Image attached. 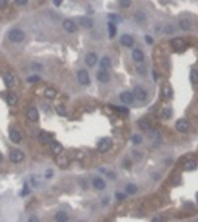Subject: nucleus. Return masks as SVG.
Here are the masks:
<instances>
[{
	"mask_svg": "<svg viewBox=\"0 0 198 222\" xmlns=\"http://www.w3.org/2000/svg\"><path fill=\"white\" fill-rule=\"evenodd\" d=\"M135 21H136V22H139V24H142V22H145V21H146V15H145L142 11H137L136 14H135Z\"/></svg>",
	"mask_w": 198,
	"mask_h": 222,
	"instance_id": "b1692460",
	"label": "nucleus"
},
{
	"mask_svg": "<svg viewBox=\"0 0 198 222\" xmlns=\"http://www.w3.org/2000/svg\"><path fill=\"white\" fill-rule=\"evenodd\" d=\"M24 157H25V154L21 150H12L11 154H9V159H11L12 163H21L24 160Z\"/></svg>",
	"mask_w": 198,
	"mask_h": 222,
	"instance_id": "f03ea898",
	"label": "nucleus"
},
{
	"mask_svg": "<svg viewBox=\"0 0 198 222\" xmlns=\"http://www.w3.org/2000/svg\"><path fill=\"white\" fill-rule=\"evenodd\" d=\"M75 157H77V160H83V157H84V155H83V153H77Z\"/></svg>",
	"mask_w": 198,
	"mask_h": 222,
	"instance_id": "09e8293b",
	"label": "nucleus"
},
{
	"mask_svg": "<svg viewBox=\"0 0 198 222\" xmlns=\"http://www.w3.org/2000/svg\"><path fill=\"white\" fill-rule=\"evenodd\" d=\"M166 98H167V99H169V98H171V89H166Z\"/></svg>",
	"mask_w": 198,
	"mask_h": 222,
	"instance_id": "49530a36",
	"label": "nucleus"
},
{
	"mask_svg": "<svg viewBox=\"0 0 198 222\" xmlns=\"http://www.w3.org/2000/svg\"><path fill=\"white\" fill-rule=\"evenodd\" d=\"M31 68L33 70H41V65L40 64H31Z\"/></svg>",
	"mask_w": 198,
	"mask_h": 222,
	"instance_id": "de8ad7c7",
	"label": "nucleus"
},
{
	"mask_svg": "<svg viewBox=\"0 0 198 222\" xmlns=\"http://www.w3.org/2000/svg\"><path fill=\"white\" fill-rule=\"evenodd\" d=\"M121 45L123 46H126V47H132L133 46V43H135V40H133V37L130 36V34H123L121 36Z\"/></svg>",
	"mask_w": 198,
	"mask_h": 222,
	"instance_id": "9b49d317",
	"label": "nucleus"
},
{
	"mask_svg": "<svg viewBox=\"0 0 198 222\" xmlns=\"http://www.w3.org/2000/svg\"><path fill=\"white\" fill-rule=\"evenodd\" d=\"M175 128H176V130H178V132H183V133H185V132H188V130L191 129V124L185 120V119H180V120L176 121Z\"/></svg>",
	"mask_w": 198,
	"mask_h": 222,
	"instance_id": "39448f33",
	"label": "nucleus"
},
{
	"mask_svg": "<svg viewBox=\"0 0 198 222\" xmlns=\"http://www.w3.org/2000/svg\"><path fill=\"white\" fill-rule=\"evenodd\" d=\"M86 64L89 65V67H93L96 62H98V56H96V54H93V52H90V54L86 55Z\"/></svg>",
	"mask_w": 198,
	"mask_h": 222,
	"instance_id": "2eb2a0df",
	"label": "nucleus"
},
{
	"mask_svg": "<svg viewBox=\"0 0 198 222\" xmlns=\"http://www.w3.org/2000/svg\"><path fill=\"white\" fill-rule=\"evenodd\" d=\"M154 221H163V218H161V216H157V218H154Z\"/></svg>",
	"mask_w": 198,
	"mask_h": 222,
	"instance_id": "5fc2aeb1",
	"label": "nucleus"
},
{
	"mask_svg": "<svg viewBox=\"0 0 198 222\" xmlns=\"http://www.w3.org/2000/svg\"><path fill=\"white\" fill-rule=\"evenodd\" d=\"M62 151H64V148H62V145L59 142H52V154L58 155V154H61Z\"/></svg>",
	"mask_w": 198,
	"mask_h": 222,
	"instance_id": "aec40b11",
	"label": "nucleus"
},
{
	"mask_svg": "<svg viewBox=\"0 0 198 222\" xmlns=\"http://www.w3.org/2000/svg\"><path fill=\"white\" fill-rule=\"evenodd\" d=\"M108 33H109V37H114L117 33V28H116V22H111L109 21L108 24Z\"/></svg>",
	"mask_w": 198,
	"mask_h": 222,
	"instance_id": "7c9ffc66",
	"label": "nucleus"
},
{
	"mask_svg": "<svg viewBox=\"0 0 198 222\" xmlns=\"http://www.w3.org/2000/svg\"><path fill=\"white\" fill-rule=\"evenodd\" d=\"M56 163H58V166H61V168H65V166H68V163H70V160H68V157L65 154H58L56 155Z\"/></svg>",
	"mask_w": 198,
	"mask_h": 222,
	"instance_id": "4468645a",
	"label": "nucleus"
},
{
	"mask_svg": "<svg viewBox=\"0 0 198 222\" xmlns=\"http://www.w3.org/2000/svg\"><path fill=\"white\" fill-rule=\"evenodd\" d=\"M137 73L141 74V76H144L145 74V67L144 65H139V67H137Z\"/></svg>",
	"mask_w": 198,
	"mask_h": 222,
	"instance_id": "79ce46f5",
	"label": "nucleus"
},
{
	"mask_svg": "<svg viewBox=\"0 0 198 222\" xmlns=\"http://www.w3.org/2000/svg\"><path fill=\"white\" fill-rule=\"evenodd\" d=\"M39 139H40V142L46 144V142H50V141H52V135H50V133H46V132H40V133H39Z\"/></svg>",
	"mask_w": 198,
	"mask_h": 222,
	"instance_id": "5701e85b",
	"label": "nucleus"
},
{
	"mask_svg": "<svg viewBox=\"0 0 198 222\" xmlns=\"http://www.w3.org/2000/svg\"><path fill=\"white\" fill-rule=\"evenodd\" d=\"M96 77H98V80L101 81V83H108L109 81V73L107 71V70H101V71H98Z\"/></svg>",
	"mask_w": 198,
	"mask_h": 222,
	"instance_id": "ddd939ff",
	"label": "nucleus"
},
{
	"mask_svg": "<svg viewBox=\"0 0 198 222\" xmlns=\"http://www.w3.org/2000/svg\"><path fill=\"white\" fill-rule=\"evenodd\" d=\"M152 176H154V179H155V181L160 179V175H157V173H152Z\"/></svg>",
	"mask_w": 198,
	"mask_h": 222,
	"instance_id": "864d4df0",
	"label": "nucleus"
},
{
	"mask_svg": "<svg viewBox=\"0 0 198 222\" xmlns=\"http://www.w3.org/2000/svg\"><path fill=\"white\" fill-rule=\"evenodd\" d=\"M6 6H7V0H0V11L6 9Z\"/></svg>",
	"mask_w": 198,
	"mask_h": 222,
	"instance_id": "ea45409f",
	"label": "nucleus"
},
{
	"mask_svg": "<svg viewBox=\"0 0 198 222\" xmlns=\"http://www.w3.org/2000/svg\"><path fill=\"white\" fill-rule=\"evenodd\" d=\"M56 113L59 115H65V108L62 107V105H58V107H56Z\"/></svg>",
	"mask_w": 198,
	"mask_h": 222,
	"instance_id": "4c0bfd02",
	"label": "nucleus"
},
{
	"mask_svg": "<svg viewBox=\"0 0 198 222\" xmlns=\"http://www.w3.org/2000/svg\"><path fill=\"white\" fill-rule=\"evenodd\" d=\"M108 18H109L111 22H120V21H121V16H118V15H112V14H109Z\"/></svg>",
	"mask_w": 198,
	"mask_h": 222,
	"instance_id": "72a5a7b5",
	"label": "nucleus"
},
{
	"mask_svg": "<svg viewBox=\"0 0 198 222\" xmlns=\"http://www.w3.org/2000/svg\"><path fill=\"white\" fill-rule=\"evenodd\" d=\"M99 65H101L102 70H108V68H111V58H109V56H103L102 59L99 61Z\"/></svg>",
	"mask_w": 198,
	"mask_h": 222,
	"instance_id": "6ab92c4d",
	"label": "nucleus"
},
{
	"mask_svg": "<svg viewBox=\"0 0 198 222\" xmlns=\"http://www.w3.org/2000/svg\"><path fill=\"white\" fill-rule=\"evenodd\" d=\"M62 27L65 31H68V33H75V30H77V24H75L73 20H65L62 22Z\"/></svg>",
	"mask_w": 198,
	"mask_h": 222,
	"instance_id": "0eeeda50",
	"label": "nucleus"
},
{
	"mask_svg": "<svg viewBox=\"0 0 198 222\" xmlns=\"http://www.w3.org/2000/svg\"><path fill=\"white\" fill-rule=\"evenodd\" d=\"M108 176H109V178H111V179H116V175H114L112 172H109V173H108Z\"/></svg>",
	"mask_w": 198,
	"mask_h": 222,
	"instance_id": "603ef678",
	"label": "nucleus"
},
{
	"mask_svg": "<svg viewBox=\"0 0 198 222\" xmlns=\"http://www.w3.org/2000/svg\"><path fill=\"white\" fill-rule=\"evenodd\" d=\"M179 27L182 28V30H185V31H188V30H191V22L186 18H182V20L179 21Z\"/></svg>",
	"mask_w": 198,
	"mask_h": 222,
	"instance_id": "4be33fe9",
	"label": "nucleus"
},
{
	"mask_svg": "<svg viewBox=\"0 0 198 222\" xmlns=\"http://www.w3.org/2000/svg\"><path fill=\"white\" fill-rule=\"evenodd\" d=\"M136 193H137V187L135 184H127L126 185V194L132 195V194H136Z\"/></svg>",
	"mask_w": 198,
	"mask_h": 222,
	"instance_id": "a878e982",
	"label": "nucleus"
},
{
	"mask_svg": "<svg viewBox=\"0 0 198 222\" xmlns=\"http://www.w3.org/2000/svg\"><path fill=\"white\" fill-rule=\"evenodd\" d=\"M7 39L14 43H19L25 39V33L21 30V28H12L9 33H7Z\"/></svg>",
	"mask_w": 198,
	"mask_h": 222,
	"instance_id": "f257e3e1",
	"label": "nucleus"
},
{
	"mask_svg": "<svg viewBox=\"0 0 198 222\" xmlns=\"http://www.w3.org/2000/svg\"><path fill=\"white\" fill-rule=\"evenodd\" d=\"M15 3H16V5H21V6H22V5H27L28 0H15Z\"/></svg>",
	"mask_w": 198,
	"mask_h": 222,
	"instance_id": "37998d69",
	"label": "nucleus"
},
{
	"mask_svg": "<svg viewBox=\"0 0 198 222\" xmlns=\"http://www.w3.org/2000/svg\"><path fill=\"white\" fill-rule=\"evenodd\" d=\"M27 80L28 83H37V81H40V76H30Z\"/></svg>",
	"mask_w": 198,
	"mask_h": 222,
	"instance_id": "e433bc0d",
	"label": "nucleus"
},
{
	"mask_svg": "<svg viewBox=\"0 0 198 222\" xmlns=\"http://www.w3.org/2000/svg\"><path fill=\"white\" fill-rule=\"evenodd\" d=\"M77 79H78V81L82 83V85H89L90 83V77H89V73L86 71V70H80L78 73H77Z\"/></svg>",
	"mask_w": 198,
	"mask_h": 222,
	"instance_id": "423d86ee",
	"label": "nucleus"
},
{
	"mask_svg": "<svg viewBox=\"0 0 198 222\" xmlns=\"http://www.w3.org/2000/svg\"><path fill=\"white\" fill-rule=\"evenodd\" d=\"M133 157H136L137 160H141V159H142V155H141L139 151H133Z\"/></svg>",
	"mask_w": 198,
	"mask_h": 222,
	"instance_id": "a18cd8bd",
	"label": "nucleus"
},
{
	"mask_svg": "<svg viewBox=\"0 0 198 222\" xmlns=\"http://www.w3.org/2000/svg\"><path fill=\"white\" fill-rule=\"evenodd\" d=\"M112 108H114L116 111H118V113H121V114H124V115H127V114H129V110H127L126 107H117V105H114Z\"/></svg>",
	"mask_w": 198,
	"mask_h": 222,
	"instance_id": "473e14b6",
	"label": "nucleus"
},
{
	"mask_svg": "<svg viewBox=\"0 0 198 222\" xmlns=\"http://www.w3.org/2000/svg\"><path fill=\"white\" fill-rule=\"evenodd\" d=\"M44 96L48 98V99H53L55 96H56V90L52 88H48L46 90H44Z\"/></svg>",
	"mask_w": 198,
	"mask_h": 222,
	"instance_id": "c85d7f7f",
	"label": "nucleus"
},
{
	"mask_svg": "<svg viewBox=\"0 0 198 222\" xmlns=\"http://www.w3.org/2000/svg\"><path fill=\"white\" fill-rule=\"evenodd\" d=\"M55 219L59 222H65V221H68V215H67L65 212H58V213L55 215Z\"/></svg>",
	"mask_w": 198,
	"mask_h": 222,
	"instance_id": "bb28decb",
	"label": "nucleus"
},
{
	"mask_svg": "<svg viewBox=\"0 0 198 222\" xmlns=\"http://www.w3.org/2000/svg\"><path fill=\"white\" fill-rule=\"evenodd\" d=\"M132 142H133V144H141V142H142V136H141V135H133V136H132Z\"/></svg>",
	"mask_w": 198,
	"mask_h": 222,
	"instance_id": "f704fd0d",
	"label": "nucleus"
},
{
	"mask_svg": "<svg viewBox=\"0 0 198 222\" xmlns=\"http://www.w3.org/2000/svg\"><path fill=\"white\" fill-rule=\"evenodd\" d=\"M98 151L99 153H107L109 148H111V139L109 138H102L101 141L98 142Z\"/></svg>",
	"mask_w": 198,
	"mask_h": 222,
	"instance_id": "20e7f679",
	"label": "nucleus"
},
{
	"mask_svg": "<svg viewBox=\"0 0 198 222\" xmlns=\"http://www.w3.org/2000/svg\"><path fill=\"white\" fill-rule=\"evenodd\" d=\"M191 81L194 85H197L198 83V71L197 70H192L191 71Z\"/></svg>",
	"mask_w": 198,
	"mask_h": 222,
	"instance_id": "2f4dec72",
	"label": "nucleus"
},
{
	"mask_svg": "<svg viewBox=\"0 0 198 222\" xmlns=\"http://www.w3.org/2000/svg\"><path fill=\"white\" fill-rule=\"evenodd\" d=\"M27 119L31 121H37L39 120V111L36 107H30L27 110Z\"/></svg>",
	"mask_w": 198,
	"mask_h": 222,
	"instance_id": "1a4fd4ad",
	"label": "nucleus"
},
{
	"mask_svg": "<svg viewBox=\"0 0 198 222\" xmlns=\"http://www.w3.org/2000/svg\"><path fill=\"white\" fill-rule=\"evenodd\" d=\"M120 99H121L124 104H132V102H133V99H135V95H133V92L126 90V92H123V94L120 95Z\"/></svg>",
	"mask_w": 198,
	"mask_h": 222,
	"instance_id": "9d476101",
	"label": "nucleus"
},
{
	"mask_svg": "<svg viewBox=\"0 0 198 222\" xmlns=\"http://www.w3.org/2000/svg\"><path fill=\"white\" fill-rule=\"evenodd\" d=\"M171 46L175 47V49H180V47L183 46V40H182V39H179V37H176V39H173V40H171Z\"/></svg>",
	"mask_w": 198,
	"mask_h": 222,
	"instance_id": "c756f323",
	"label": "nucleus"
},
{
	"mask_svg": "<svg viewBox=\"0 0 198 222\" xmlns=\"http://www.w3.org/2000/svg\"><path fill=\"white\" fill-rule=\"evenodd\" d=\"M197 169V162L195 160H189V162H186L185 163V170H195Z\"/></svg>",
	"mask_w": 198,
	"mask_h": 222,
	"instance_id": "cd10ccee",
	"label": "nucleus"
},
{
	"mask_svg": "<svg viewBox=\"0 0 198 222\" xmlns=\"http://www.w3.org/2000/svg\"><path fill=\"white\" fill-rule=\"evenodd\" d=\"M137 124H139V128L142 129V130H150V129H151L150 121L146 120V119H141V120L137 121Z\"/></svg>",
	"mask_w": 198,
	"mask_h": 222,
	"instance_id": "393cba45",
	"label": "nucleus"
},
{
	"mask_svg": "<svg viewBox=\"0 0 198 222\" xmlns=\"http://www.w3.org/2000/svg\"><path fill=\"white\" fill-rule=\"evenodd\" d=\"M145 41H146V43H152V39H151L150 36H146V37H145Z\"/></svg>",
	"mask_w": 198,
	"mask_h": 222,
	"instance_id": "3c124183",
	"label": "nucleus"
},
{
	"mask_svg": "<svg viewBox=\"0 0 198 222\" xmlns=\"http://www.w3.org/2000/svg\"><path fill=\"white\" fill-rule=\"evenodd\" d=\"M53 3H55V6H61V0H53Z\"/></svg>",
	"mask_w": 198,
	"mask_h": 222,
	"instance_id": "8fccbe9b",
	"label": "nucleus"
},
{
	"mask_svg": "<svg viewBox=\"0 0 198 222\" xmlns=\"http://www.w3.org/2000/svg\"><path fill=\"white\" fill-rule=\"evenodd\" d=\"M77 22L84 28H92L93 27V21L90 20V18H86V16H80V18L77 20Z\"/></svg>",
	"mask_w": 198,
	"mask_h": 222,
	"instance_id": "f8f14e48",
	"label": "nucleus"
},
{
	"mask_svg": "<svg viewBox=\"0 0 198 222\" xmlns=\"http://www.w3.org/2000/svg\"><path fill=\"white\" fill-rule=\"evenodd\" d=\"M52 176H53V172H52L50 169H49V170H46V179H50Z\"/></svg>",
	"mask_w": 198,
	"mask_h": 222,
	"instance_id": "c03bdc74",
	"label": "nucleus"
},
{
	"mask_svg": "<svg viewBox=\"0 0 198 222\" xmlns=\"http://www.w3.org/2000/svg\"><path fill=\"white\" fill-rule=\"evenodd\" d=\"M92 184H93L95 189H103L105 188V181H103L102 178H99V176H98V178H93V182H92Z\"/></svg>",
	"mask_w": 198,
	"mask_h": 222,
	"instance_id": "a211bd4d",
	"label": "nucleus"
},
{
	"mask_svg": "<svg viewBox=\"0 0 198 222\" xmlns=\"http://www.w3.org/2000/svg\"><path fill=\"white\" fill-rule=\"evenodd\" d=\"M197 202H198V194H197Z\"/></svg>",
	"mask_w": 198,
	"mask_h": 222,
	"instance_id": "4d7b16f0",
	"label": "nucleus"
},
{
	"mask_svg": "<svg viewBox=\"0 0 198 222\" xmlns=\"http://www.w3.org/2000/svg\"><path fill=\"white\" fill-rule=\"evenodd\" d=\"M9 138H11V141L14 142V144H19L21 139H22V135L19 133V130L11 129V130H9Z\"/></svg>",
	"mask_w": 198,
	"mask_h": 222,
	"instance_id": "6e6552de",
	"label": "nucleus"
},
{
	"mask_svg": "<svg viewBox=\"0 0 198 222\" xmlns=\"http://www.w3.org/2000/svg\"><path fill=\"white\" fill-rule=\"evenodd\" d=\"M120 5L123 7H129L132 5V0H120Z\"/></svg>",
	"mask_w": 198,
	"mask_h": 222,
	"instance_id": "58836bf2",
	"label": "nucleus"
},
{
	"mask_svg": "<svg viewBox=\"0 0 198 222\" xmlns=\"http://www.w3.org/2000/svg\"><path fill=\"white\" fill-rule=\"evenodd\" d=\"M132 58H133V61H136V62H142V61L145 59L144 52H142L141 49H135L133 54H132Z\"/></svg>",
	"mask_w": 198,
	"mask_h": 222,
	"instance_id": "f3484780",
	"label": "nucleus"
},
{
	"mask_svg": "<svg viewBox=\"0 0 198 222\" xmlns=\"http://www.w3.org/2000/svg\"><path fill=\"white\" fill-rule=\"evenodd\" d=\"M6 101L9 105H16V102H18V98H16V95L14 92H9L6 95Z\"/></svg>",
	"mask_w": 198,
	"mask_h": 222,
	"instance_id": "412c9836",
	"label": "nucleus"
},
{
	"mask_svg": "<svg viewBox=\"0 0 198 222\" xmlns=\"http://www.w3.org/2000/svg\"><path fill=\"white\" fill-rule=\"evenodd\" d=\"M3 80H5V83H6L9 88H11V86H14L15 83H16V79H15L11 73H5V74H3Z\"/></svg>",
	"mask_w": 198,
	"mask_h": 222,
	"instance_id": "dca6fc26",
	"label": "nucleus"
},
{
	"mask_svg": "<svg viewBox=\"0 0 198 222\" xmlns=\"http://www.w3.org/2000/svg\"><path fill=\"white\" fill-rule=\"evenodd\" d=\"M171 117V110L170 108H164L163 110V119H170Z\"/></svg>",
	"mask_w": 198,
	"mask_h": 222,
	"instance_id": "c9c22d12",
	"label": "nucleus"
},
{
	"mask_svg": "<svg viewBox=\"0 0 198 222\" xmlns=\"http://www.w3.org/2000/svg\"><path fill=\"white\" fill-rule=\"evenodd\" d=\"M2 160H3V155H2V153H0V162H2Z\"/></svg>",
	"mask_w": 198,
	"mask_h": 222,
	"instance_id": "6e6d98bb",
	"label": "nucleus"
},
{
	"mask_svg": "<svg viewBox=\"0 0 198 222\" xmlns=\"http://www.w3.org/2000/svg\"><path fill=\"white\" fill-rule=\"evenodd\" d=\"M133 95H135V98L139 99V101H146V98H148L146 90H145L144 88H141V86H135V88H133Z\"/></svg>",
	"mask_w": 198,
	"mask_h": 222,
	"instance_id": "7ed1b4c3",
	"label": "nucleus"
},
{
	"mask_svg": "<svg viewBox=\"0 0 198 222\" xmlns=\"http://www.w3.org/2000/svg\"><path fill=\"white\" fill-rule=\"evenodd\" d=\"M116 197H117V200H120V202H121V200L126 198V194H123V193H117Z\"/></svg>",
	"mask_w": 198,
	"mask_h": 222,
	"instance_id": "a19ab883",
	"label": "nucleus"
}]
</instances>
